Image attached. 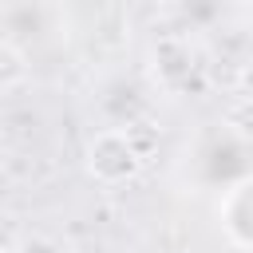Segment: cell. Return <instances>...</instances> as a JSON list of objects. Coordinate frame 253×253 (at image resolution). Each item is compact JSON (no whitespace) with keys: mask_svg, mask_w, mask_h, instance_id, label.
I'll list each match as a JSON object with an SVG mask.
<instances>
[{"mask_svg":"<svg viewBox=\"0 0 253 253\" xmlns=\"http://www.w3.org/2000/svg\"><path fill=\"white\" fill-rule=\"evenodd\" d=\"M142 162H146V154L134 146V134L119 130V126L91 134L87 150H83V166L99 186H123V182L138 178Z\"/></svg>","mask_w":253,"mask_h":253,"instance_id":"1","label":"cell"},{"mask_svg":"<svg viewBox=\"0 0 253 253\" xmlns=\"http://www.w3.org/2000/svg\"><path fill=\"white\" fill-rule=\"evenodd\" d=\"M0 253H12V249H0Z\"/></svg>","mask_w":253,"mask_h":253,"instance_id":"7","label":"cell"},{"mask_svg":"<svg viewBox=\"0 0 253 253\" xmlns=\"http://www.w3.org/2000/svg\"><path fill=\"white\" fill-rule=\"evenodd\" d=\"M24 79H28V55H24L16 43L0 40V91L20 87Z\"/></svg>","mask_w":253,"mask_h":253,"instance_id":"2","label":"cell"},{"mask_svg":"<svg viewBox=\"0 0 253 253\" xmlns=\"http://www.w3.org/2000/svg\"><path fill=\"white\" fill-rule=\"evenodd\" d=\"M229 4H241V8H249V4H253V0H229Z\"/></svg>","mask_w":253,"mask_h":253,"instance_id":"6","label":"cell"},{"mask_svg":"<svg viewBox=\"0 0 253 253\" xmlns=\"http://www.w3.org/2000/svg\"><path fill=\"white\" fill-rule=\"evenodd\" d=\"M20 233H24V229H20V225H16V217H12V213H4V210H0V249H12V245H16V237H20Z\"/></svg>","mask_w":253,"mask_h":253,"instance_id":"5","label":"cell"},{"mask_svg":"<svg viewBox=\"0 0 253 253\" xmlns=\"http://www.w3.org/2000/svg\"><path fill=\"white\" fill-rule=\"evenodd\" d=\"M225 126L237 134V138H245V142H253V91H245V95H237L229 107H225Z\"/></svg>","mask_w":253,"mask_h":253,"instance_id":"3","label":"cell"},{"mask_svg":"<svg viewBox=\"0 0 253 253\" xmlns=\"http://www.w3.org/2000/svg\"><path fill=\"white\" fill-rule=\"evenodd\" d=\"M12 253H63V245L55 237H47V233H20Z\"/></svg>","mask_w":253,"mask_h":253,"instance_id":"4","label":"cell"}]
</instances>
